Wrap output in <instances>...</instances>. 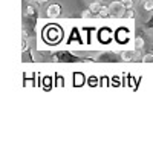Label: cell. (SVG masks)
<instances>
[{
    "mask_svg": "<svg viewBox=\"0 0 153 153\" xmlns=\"http://www.w3.org/2000/svg\"><path fill=\"white\" fill-rule=\"evenodd\" d=\"M54 61L58 63H86V61H92L91 58H86V57H78L69 51H57V52L51 54Z\"/></svg>",
    "mask_w": 153,
    "mask_h": 153,
    "instance_id": "1",
    "label": "cell"
},
{
    "mask_svg": "<svg viewBox=\"0 0 153 153\" xmlns=\"http://www.w3.org/2000/svg\"><path fill=\"white\" fill-rule=\"evenodd\" d=\"M121 60V54L115 52V51H106V52L100 54L97 61L98 63H118Z\"/></svg>",
    "mask_w": 153,
    "mask_h": 153,
    "instance_id": "2",
    "label": "cell"
},
{
    "mask_svg": "<svg viewBox=\"0 0 153 153\" xmlns=\"http://www.w3.org/2000/svg\"><path fill=\"white\" fill-rule=\"evenodd\" d=\"M124 11H126V8L123 6V3L120 2H117V0H113V2L109 5V12H110V17H123L124 16Z\"/></svg>",
    "mask_w": 153,
    "mask_h": 153,
    "instance_id": "3",
    "label": "cell"
},
{
    "mask_svg": "<svg viewBox=\"0 0 153 153\" xmlns=\"http://www.w3.org/2000/svg\"><path fill=\"white\" fill-rule=\"evenodd\" d=\"M136 58V49L135 51H124L121 52V60L123 61H135Z\"/></svg>",
    "mask_w": 153,
    "mask_h": 153,
    "instance_id": "4",
    "label": "cell"
},
{
    "mask_svg": "<svg viewBox=\"0 0 153 153\" xmlns=\"http://www.w3.org/2000/svg\"><path fill=\"white\" fill-rule=\"evenodd\" d=\"M48 16H49V17H57V16H60V6H58V5H51V6L48 8Z\"/></svg>",
    "mask_w": 153,
    "mask_h": 153,
    "instance_id": "5",
    "label": "cell"
},
{
    "mask_svg": "<svg viewBox=\"0 0 153 153\" xmlns=\"http://www.w3.org/2000/svg\"><path fill=\"white\" fill-rule=\"evenodd\" d=\"M127 37H129V31H127V29H120L117 32V40H120L121 43L127 42Z\"/></svg>",
    "mask_w": 153,
    "mask_h": 153,
    "instance_id": "6",
    "label": "cell"
},
{
    "mask_svg": "<svg viewBox=\"0 0 153 153\" xmlns=\"http://www.w3.org/2000/svg\"><path fill=\"white\" fill-rule=\"evenodd\" d=\"M97 17H110V12H109V6H101Z\"/></svg>",
    "mask_w": 153,
    "mask_h": 153,
    "instance_id": "7",
    "label": "cell"
},
{
    "mask_svg": "<svg viewBox=\"0 0 153 153\" xmlns=\"http://www.w3.org/2000/svg\"><path fill=\"white\" fill-rule=\"evenodd\" d=\"M143 46H144V38L141 35H136V38H135V49L138 51V49H141Z\"/></svg>",
    "mask_w": 153,
    "mask_h": 153,
    "instance_id": "8",
    "label": "cell"
},
{
    "mask_svg": "<svg viewBox=\"0 0 153 153\" xmlns=\"http://www.w3.org/2000/svg\"><path fill=\"white\" fill-rule=\"evenodd\" d=\"M143 8L146 11H153V0H143Z\"/></svg>",
    "mask_w": 153,
    "mask_h": 153,
    "instance_id": "9",
    "label": "cell"
},
{
    "mask_svg": "<svg viewBox=\"0 0 153 153\" xmlns=\"http://www.w3.org/2000/svg\"><path fill=\"white\" fill-rule=\"evenodd\" d=\"M123 17H126V19H133V17H135L133 8H127V9L124 11V16H123Z\"/></svg>",
    "mask_w": 153,
    "mask_h": 153,
    "instance_id": "10",
    "label": "cell"
},
{
    "mask_svg": "<svg viewBox=\"0 0 153 153\" xmlns=\"http://www.w3.org/2000/svg\"><path fill=\"white\" fill-rule=\"evenodd\" d=\"M120 2L123 3V6L127 9V8H133V5H135V2L133 0H120Z\"/></svg>",
    "mask_w": 153,
    "mask_h": 153,
    "instance_id": "11",
    "label": "cell"
},
{
    "mask_svg": "<svg viewBox=\"0 0 153 153\" xmlns=\"http://www.w3.org/2000/svg\"><path fill=\"white\" fill-rule=\"evenodd\" d=\"M143 61H146V63H153V54L144 55V57H143Z\"/></svg>",
    "mask_w": 153,
    "mask_h": 153,
    "instance_id": "12",
    "label": "cell"
},
{
    "mask_svg": "<svg viewBox=\"0 0 153 153\" xmlns=\"http://www.w3.org/2000/svg\"><path fill=\"white\" fill-rule=\"evenodd\" d=\"M83 17H84V19H91V17H94V14H92V11H91V9H87V11H84V12H83Z\"/></svg>",
    "mask_w": 153,
    "mask_h": 153,
    "instance_id": "13",
    "label": "cell"
},
{
    "mask_svg": "<svg viewBox=\"0 0 153 153\" xmlns=\"http://www.w3.org/2000/svg\"><path fill=\"white\" fill-rule=\"evenodd\" d=\"M146 28H147V29H152V28H153V16H152L149 20H147V23H146Z\"/></svg>",
    "mask_w": 153,
    "mask_h": 153,
    "instance_id": "14",
    "label": "cell"
},
{
    "mask_svg": "<svg viewBox=\"0 0 153 153\" xmlns=\"http://www.w3.org/2000/svg\"><path fill=\"white\" fill-rule=\"evenodd\" d=\"M95 2H101V0H87V3H95Z\"/></svg>",
    "mask_w": 153,
    "mask_h": 153,
    "instance_id": "15",
    "label": "cell"
},
{
    "mask_svg": "<svg viewBox=\"0 0 153 153\" xmlns=\"http://www.w3.org/2000/svg\"><path fill=\"white\" fill-rule=\"evenodd\" d=\"M112 2H113V0H112Z\"/></svg>",
    "mask_w": 153,
    "mask_h": 153,
    "instance_id": "16",
    "label": "cell"
}]
</instances>
